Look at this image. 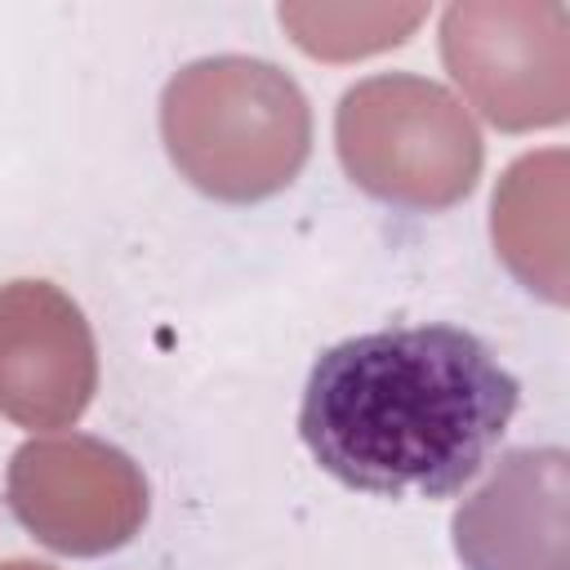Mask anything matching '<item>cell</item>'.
Listing matches in <instances>:
<instances>
[{"instance_id": "cell-4", "label": "cell", "mask_w": 570, "mask_h": 570, "mask_svg": "<svg viewBox=\"0 0 570 570\" xmlns=\"http://www.w3.org/2000/svg\"><path fill=\"white\" fill-rule=\"evenodd\" d=\"M566 9L525 0H463L441 18V58L459 89L499 129L566 120Z\"/></svg>"}, {"instance_id": "cell-8", "label": "cell", "mask_w": 570, "mask_h": 570, "mask_svg": "<svg viewBox=\"0 0 570 570\" xmlns=\"http://www.w3.org/2000/svg\"><path fill=\"white\" fill-rule=\"evenodd\" d=\"M566 151L521 156L494 191V249L543 298H566Z\"/></svg>"}, {"instance_id": "cell-9", "label": "cell", "mask_w": 570, "mask_h": 570, "mask_svg": "<svg viewBox=\"0 0 570 570\" xmlns=\"http://www.w3.org/2000/svg\"><path fill=\"white\" fill-rule=\"evenodd\" d=\"M0 570H53L45 561H27V557H13V561H0Z\"/></svg>"}, {"instance_id": "cell-6", "label": "cell", "mask_w": 570, "mask_h": 570, "mask_svg": "<svg viewBox=\"0 0 570 570\" xmlns=\"http://www.w3.org/2000/svg\"><path fill=\"white\" fill-rule=\"evenodd\" d=\"M98 387L94 330L58 285H0V414L18 428H67Z\"/></svg>"}, {"instance_id": "cell-5", "label": "cell", "mask_w": 570, "mask_h": 570, "mask_svg": "<svg viewBox=\"0 0 570 570\" xmlns=\"http://www.w3.org/2000/svg\"><path fill=\"white\" fill-rule=\"evenodd\" d=\"M9 508L53 552L102 557L147 521L142 468L98 436H40L9 459Z\"/></svg>"}, {"instance_id": "cell-3", "label": "cell", "mask_w": 570, "mask_h": 570, "mask_svg": "<svg viewBox=\"0 0 570 570\" xmlns=\"http://www.w3.org/2000/svg\"><path fill=\"white\" fill-rule=\"evenodd\" d=\"M334 142L352 183L401 209H450L476 187L485 160L463 102L410 71L352 85L334 116Z\"/></svg>"}, {"instance_id": "cell-7", "label": "cell", "mask_w": 570, "mask_h": 570, "mask_svg": "<svg viewBox=\"0 0 570 570\" xmlns=\"http://www.w3.org/2000/svg\"><path fill=\"white\" fill-rule=\"evenodd\" d=\"M566 450H508L490 481L454 512L463 570H566Z\"/></svg>"}, {"instance_id": "cell-1", "label": "cell", "mask_w": 570, "mask_h": 570, "mask_svg": "<svg viewBox=\"0 0 570 570\" xmlns=\"http://www.w3.org/2000/svg\"><path fill=\"white\" fill-rule=\"evenodd\" d=\"M521 387L459 325H396L316 356L298 436L343 485L401 499H450L508 432Z\"/></svg>"}, {"instance_id": "cell-2", "label": "cell", "mask_w": 570, "mask_h": 570, "mask_svg": "<svg viewBox=\"0 0 570 570\" xmlns=\"http://www.w3.org/2000/svg\"><path fill=\"white\" fill-rule=\"evenodd\" d=\"M160 134L196 191L249 205L298 178L312 151V107L276 62L218 53L165 85Z\"/></svg>"}]
</instances>
